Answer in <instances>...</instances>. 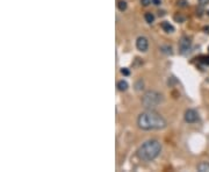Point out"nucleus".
Returning <instances> with one entry per match:
<instances>
[{
	"label": "nucleus",
	"instance_id": "obj_6",
	"mask_svg": "<svg viewBox=\"0 0 209 172\" xmlns=\"http://www.w3.org/2000/svg\"><path fill=\"white\" fill-rule=\"evenodd\" d=\"M148 47H149V41L146 37L144 36H141L137 38L136 41V48L139 50V51H146L148 50Z\"/></svg>",
	"mask_w": 209,
	"mask_h": 172
},
{
	"label": "nucleus",
	"instance_id": "obj_16",
	"mask_svg": "<svg viewBox=\"0 0 209 172\" xmlns=\"http://www.w3.org/2000/svg\"><path fill=\"white\" fill-rule=\"evenodd\" d=\"M199 1H200V5H201V6H205V5L209 3V0H199Z\"/></svg>",
	"mask_w": 209,
	"mask_h": 172
},
{
	"label": "nucleus",
	"instance_id": "obj_1",
	"mask_svg": "<svg viewBox=\"0 0 209 172\" xmlns=\"http://www.w3.org/2000/svg\"><path fill=\"white\" fill-rule=\"evenodd\" d=\"M137 124L143 130H159L166 127V120L157 112L149 109L139 114Z\"/></svg>",
	"mask_w": 209,
	"mask_h": 172
},
{
	"label": "nucleus",
	"instance_id": "obj_9",
	"mask_svg": "<svg viewBox=\"0 0 209 172\" xmlns=\"http://www.w3.org/2000/svg\"><path fill=\"white\" fill-rule=\"evenodd\" d=\"M117 88H118V91H127V88H128V83L125 82V80H120L118 83H117Z\"/></svg>",
	"mask_w": 209,
	"mask_h": 172
},
{
	"label": "nucleus",
	"instance_id": "obj_3",
	"mask_svg": "<svg viewBox=\"0 0 209 172\" xmlns=\"http://www.w3.org/2000/svg\"><path fill=\"white\" fill-rule=\"evenodd\" d=\"M162 101H163V95L156 91H148L142 98L143 106L146 108H150V109L157 107Z\"/></svg>",
	"mask_w": 209,
	"mask_h": 172
},
{
	"label": "nucleus",
	"instance_id": "obj_2",
	"mask_svg": "<svg viewBox=\"0 0 209 172\" xmlns=\"http://www.w3.org/2000/svg\"><path fill=\"white\" fill-rule=\"evenodd\" d=\"M160 151H162L160 142L158 140H149L139 147V149L137 151V156L145 162H150V161H153L155 158H157L159 156Z\"/></svg>",
	"mask_w": 209,
	"mask_h": 172
},
{
	"label": "nucleus",
	"instance_id": "obj_7",
	"mask_svg": "<svg viewBox=\"0 0 209 172\" xmlns=\"http://www.w3.org/2000/svg\"><path fill=\"white\" fill-rule=\"evenodd\" d=\"M162 28H163L164 31H166V33H173V31H174V27H173L170 22H167V21L162 22Z\"/></svg>",
	"mask_w": 209,
	"mask_h": 172
},
{
	"label": "nucleus",
	"instance_id": "obj_12",
	"mask_svg": "<svg viewBox=\"0 0 209 172\" xmlns=\"http://www.w3.org/2000/svg\"><path fill=\"white\" fill-rule=\"evenodd\" d=\"M199 62L203 65H209V56H200Z\"/></svg>",
	"mask_w": 209,
	"mask_h": 172
},
{
	"label": "nucleus",
	"instance_id": "obj_4",
	"mask_svg": "<svg viewBox=\"0 0 209 172\" xmlns=\"http://www.w3.org/2000/svg\"><path fill=\"white\" fill-rule=\"evenodd\" d=\"M191 45H192L191 40H189L188 37H186V36H184V37L181 38L180 43H179L180 52H181V54H186V52H188V51L191 50Z\"/></svg>",
	"mask_w": 209,
	"mask_h": 172
},
{
	"label": "nucleus",
	"instance_id": "obj_10",
	"mask_svg": "<svg viewBox=\"0 0 209 172\" xmlns=\"http://www.w3.org/2000/svg\"><path fill=\"white\" fill-rule=\"evenodd\" d=\"M144 19H145V21H146L148 23H152V22L155 21V15H153L152 13H145Z\"/></svg>",
	"mask_w": 209,
	"mask_h": 172
},
{
	"label": "nucleus",
	"instance_id": "obj_11",
	"mask_svg": "<svg viewBox=\"0 0 209 172\" xmlns=\"http://www.w3.org/2000/svg\"><path fill=\"white\" fill-rule=\"evenodd\" d=\"M117 7H118V9L120 10H125L127 9V2L124 1V0H120L118 2H117Z\"/></svg>",
	"mask_w": 209,
	"mask_h": 172
},
{
	"label": "nucleus",
	"instance_id": "obj_5",
	"mask_svg": "<svg viewBox=\"0 0 209 172\" xmlns=\"http://www.w3.org/2000/svg\"><path fill=\"white\" fill-rule=\"evenodd\" d=\"M199 120V115L194 109H187L185 112V121L188 123H194Z\"/></svg>",
	"mask_w": 209,
	"mask_h": 172
},
{
	"label": "nucleus",
	"instance_id": "obj_17",
	"mask_svg": "<svg viewBox=\"0 0 209 172\" xmlns=\"http://www.w3.org/2000/svg\"><path fill=\"white\" fill-rule=\"evenodd\" d=\"M152 3L156 5V6H158V5H160V0H152Z\"/></svg>",
	"mask_w": 209,
	"mask_h": 172
},
{
	"label": "nucleus",
	"instance_id": "obj_14",
	"mask_svg": "<svg viewBox=\"0 0 209 172\" xmlns=\"http://www.w3.org/2000/svg\"><path fill=\"white\" fill-rule=\"evenodd\" d=\"M178 5L180 7H186L187 6V0H178Z\"/></svg>",
	"mask_w": 209,
	"mask_h": 172
},
{
	"label": "nucleus",
	"instance_id": "obj_13",
	"mask_svg": "<svg viewBox=\"0 0 209 172\" xmlns=\"http://www.w3.org/2000/svg\"><path fill=\"white\" fill-rule=\"evenodd\" d=\"M121 73H122L123 76H129V75H130V71H129V69L123 68V69H121Z\"/></svg>",
	"mask_w": 209,
	"mask_h": 172
},
{
	"label": "nucleus",
	"instance_id": "obj_15",
	"mask_svg": "<svg viewBox=\"0 0 209 172\" xmlns=\"http://www.w3.org/2000/svg\"><path fill=\"white\" fill-rule=\"evenodd\" d=\"M152 2V0H141V3L143 5V6H148V5H150Z\"/></svg>",
	"mask_w": 209,
	"mask_h": 172
},
{
	"label": "nucleus",
	"instance_id": "obj_8",
	"mask_svg": "<svg viewBox=\"0 0 209 172\" xmlns=\"http://www.w3.org/2000/svg\"><path fill=\"white\" fill-rule=\"evenodd\" d=\"M198 170L200 172H209V163L207 162H202L198 165Z\"/></svg>",
	"mask_w": 209,
	"mask_h": 172
}]
</instances>
